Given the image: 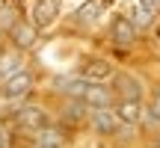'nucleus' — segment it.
I'll use <instances>...</instances> for the list:
<instances>
[{"mask_svg":"<svg viewBox=\"0 0 160 148\" xmlns=\"http://www.w3.org/2000/svg\"><path fill=\"white\" fill-rule=\"evenodd\" d=\"M12 42H15L18 47H33L36 45V27H30V24H24V21L12 24Z\"/></svg>","mask_w":160,"mask_h":148,"instance_id":"11","label":"nucleus"},{"mask_svg":"<svg viewBox=\"0 0 160 148\" xmlns=\"http://www.w3.org/2000/svg\"><path fill=\"white\" fill-rule=\"evenodd\" d=\"M101 15H104V0H89L86 6L77 9V21L80 24H92V21H98Z\"/></svg>","mask_w":160,"mask_h":148,"instance_id":"14","label":"nucleus"},{"mask_svg":"<svg viewBox=\"0 0 160 148\" xmlns=\"http://www.w3.org/2000/svg\"><path fill=\"white\" fill-rule=\"evenodd\" d=\"M36 145L39 148H62L65 136H62V131H57V127H45V131L36 133Z\"/></svg>","mask_w":160,"mask_h":148,"instance_id":"12","label":"nucleus"},{"mask_svg":"<svg viewBox=\"0 0 160 148\" xmlns=\"http://www.w3.org/2000/svg\"><path fill=\"white\" fill-rule=\"evenodd\" d=\"M139 6L148 9V12H157V9H160V0H139Z\"/></svg>","mask_w":160,"mask_h":148,"instance_id":"18","label":"nucleus"},{"mask_svg":"<svg viewBox=\"0 0 160 148\" xmlns=\"http://www.w3.org/2000/svg\"><path fill=\"white\" fill-rule=\"evenodd\" d=\"M57 89L62 92V95H68L71 101H83V95H86V89H89V83H86L83 77H59L57 80Z\"/></svg>","mask_w":160,"mask_h":148,"instance_id":"8","label":"nucleus"},{"mask_svg":"<svg viewBox=\"0 0 160 148\" xmlns=\"http://www.w3.org/2000/svg\"><path fill=\"white\" fill-rule=\"evenodd\" d=\"M9 145V131H6V125H0V148Z\"/></svg>","mask_w":160,"mask_h":148,"instance_id":"19","label":"nucleus"},{"mask_svg":"<svg viewBox=\"0 0 160 148\" xmlns=\"http://www.w3.org/2000/svg\"><path fill=\"white\" fill-rule=\"evenodd\" d=\"M157 36H160V27H157Z\"/></svg>","mask_w":160,"mask_h":148,"instance_id":"21","label":"nucleus"},{"mask_svg":"<svg viewBox=\"0 0 160 148\" xmlns=\"http://www.w3.org/2000/svg\"><path fill=\"white\" fill-rule=\"evenodd\" d=\"M15 121H18V127H24V131H45L48 127V113L42 107H36V104H30V107H21L15 113Z\"/></svg>","mask_w":160,"mask_h":148,"instance_id":"1","label":"nucleus"},{"mask_svg":"<svg viewBox=\"0 0 160 148\" xmlns=\"http://www.w3.org/2000/svg\"><path fill=\"white\" fill-rule=\"evenodd\" d=\"M113 89L110 86H101V83H89V89H86L83 95V104L89 110H110V104H113Z\"/></svg>","mask_w":160,"mask_h":148,"instance_id":"4","label":"nucleus"},{"mask_svg":"<svg viewBox=\"0 0 160 148\" xmlns=\"http://www.w3.org/2000/svg\"><path fill=\"white\" fill-rule=\"evenodd\" d=\"M157 145H160V136H157Z\"/></svg>","mask_w":160,"mask_h":148,"instance_id":"22","label":"nucleus"},{"mask_svg":"<svg viewBox=\"0 0 160 148\" xmlns=\"http://www.w3.org/2000/svg\"><path fill=\"white\" fill-rule=\"evenodd\" d=\"M30 89H33V74L30 71H18L9 80H3V98H9V101H18V98L30 95Z\"/></svg>","mask_w":160,"mask_h":148,"instance_id":"2","label":"nucleus"},{"mask_svg":"<svg viewBox=\"0 0 160 148\" xmlns=\"http://www.w3.org/2000/svg\"><path fill=\"white\" fill-rule=\"evenodd\" d=\"M80 77H83L86 83H104V80L113 77V65H110L107 59H86V62L80 65Z\"/></svg>","mask_w":160,"mask_h":148,"instance_id":"3","label":"nucleus"},{"mask_svg":"<svg viewBox=\"0 0 160 148\" xmlns=\"http://www.w3.org/2000/svg\"><path fill=\"white\" fill-rule=\"evenodd\" d=\"M142 116H145V121H148L151 127H160V113L157 110H148V113H142Z\"/></svg>","mask_w":160,"mask_h":148,"instance_id":"17","label":"nucleus"},{"mask_svg":"<svg viewBox=\"0 0 160 148\" xmlns=\"http://www.w3.org/2000/svg\"><path fill=\"white\" fill-rule=\"evenodd\" d=\"M157 107H160V92H157Z\"/></svg>","mask_w":160,"mask_h":148,"instance_id":"20","label":"nucleus"},{"mask_svg":"<svg viewBox=\"0 0 160 148\" xmlns=\"http://www.w3.org/2000/svg\"><path fill=\"white\" fill-rule=\"evenodd\" d=\"M131 24H133V27H148V24H151V12L142 9V6H133V18H131Z\"/></svg>","mask_w":160,"mask_h":148,"instance_id":"16","label":"nucleus"},{"mask_svg":"<svg viewBox=\"0 0 160 148\" xmlns=\"http://www.w3.org/2000/svg\"><path fill=\"white\" fill-rule=\"evenodd\" d=\"M24 71V62L18 53H0V80H9L12 74Z\"/></svg>","mask_w":160,"mask_h":148,"instance_id":"13","label":"nucleus"},{"mask_svg":"<svg viewBox=\"0 0 160 148\" xmlns=\"http://www.w3.org/2000/svg\"><path fill=\"white\" fill-rule=\"evenodd\" d=\"M62 116H65V121H71V125H80V121L89 116V107H86L83 101H68Z\"/></svg>","mask_w":160,"mask_h":148,"instance_id":"15","label":"nucleus"},{"mask_svg":"<svg viewBox=\"0 0 160 148\" xmlns=\"http://www.w3.org/2000/svg\"><path fill=\"white\" fill-rule=\"evenodd\" d=\"M57 18H59V0H36L33 27H51Z\"/></svg>","mask_w":160,"mask_h":148,"instance_id":"6","label":"nucleus"},{"mask_svg":"<svg viewBox=\"0 0 160 148\" xmlns=\"http://www.w3.org/2000/svg\"><path fill=\"white\" fill-rule=\"evenodd\" d=\"M89 121L95 127V133H104V136H113L122 125L116 119V113H110V110H89Z\"/></svg>","mask_w":160,"mask_h":148,"instance_id":"7","label":"nucleus"},{"mask_svg":"<svg viewBox=\"0 0 160 148\" xmlns=\"http://www.w3.org/2000/svg\"><path fill=\"white\" fill-rule=\"evenodd\" d=\"M142 104L139 101H119V107H116V119L122 121V125H137L139 119H142Z\"/></svg>","mask_w":160,"mask_h":148,"instance_id":"10","label":"nucleus"},{"mask_svg":"<svg viewBox=\"0 0 160 148\" xmlns=\"http://www.w3.org/2000/svg\"><path fill=\"white\" fill-rule=\"evenodd\" d=\"M113 95H119L122 101H139L142 98V86H139L137 77H131V74H116L113 77Z\"/></svg>","mask_w":160,"mask_h":148,"instance_id":"5","label":"nucleus"},{"mask_svg":"<svg viewBox=\"0 0 160 148\" xmlns=\"http://www.w3.org/2000/svg\"><path fill=\"white\" fill-rule=\"evenodd\" d=\"M113 39L119 42V45H131V42L137 39V27L131 24L128 15H116L113 18Z\"/></svg>","mask_w":160,"mask_h":148,"instance_id":"9","label":"nucleus"}]
</instances>
